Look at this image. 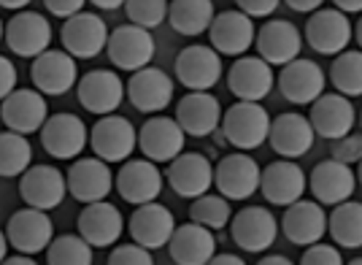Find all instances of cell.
Here are the masks:
<instances>
[{
	"label": "cell",
	"mask_w": 362,
	"mask_h": 265,
	"mask_svg": "<svg viewBox=\"0 0 362 265\" xmlns=\"http://www.w3.org/2000/svg\"><path fill=\"white\" fill-rule=\"evenodd\" d=\"M219 141H227L238 152H252L262 147L271 135V117L262 103H233L222 114L219 125Z\"/></svg>",
	"instance_id": "6da1fadb"
},
{
	"label": "cell",
	"mask_w": 362,
	"mask_h": 265,
	"mask_svg": "<svg viewBox=\"0 0 362 265\" xmlns=\"http://www.w3.org/2000/svg\"><path fill=\"white\" fill-rule=\"evenodd\" d=\"M108 60L117 65V71H130L138 74L144 68H149V62L154 60V35L149 30H141L136 25H119L111 30L106 44Z\"/></svg>",
	"instance_id": "7a4b0ae2"
},
{
	"label": "cell",
	"mask_w": 362,
	"mask_h": 265,
	"mask_svg": "<svg viewBox=\"0 0 362 265\" xmlns=\"http://www.w3.org/2000/svg\"><path fill=\"white\" fill-rule=\"evenodd\" d=\"M262 168L246 152L225 154L214 168V187L225 201H246L259 190Z\"/></svg>",
	"instance_id": "3957f363"
},
{
	"label": "cell",
	"mask_w": 362,
	"mask_h": 265,
	"mask_svg": "<svg viewBox=\"0 0 362 265\" xmlns=\"http://www.w3.org/2000/svg\"><path fill=\"white\" fill-rule=\"evenodd\" d=\"M303 30H305L308 46L317 55H325V57L332 60L349 52V44L354 38V28H351L349 16L341 14L338 9H319L317 14L308 16Z\"/></svg>",
	"instance_id": "277c9868"
},
{
	"label": "cell",
	"mask_w": 362,
	"mask_h": 265,
	"mask_svg": "<svg viewBox=\"0 0 362 265\" xmlns=\"http://www.w3.org/2000/svg\"><path fill=\"white\" fill-rule=\"evenodd\" d=\"M90 147L103 162H127L138 147V130L124 117H100L90 130Z\"/></svg>",
	"instance_id": "5b68a950"
},
{
	"label": "cell",
	"mask_w": 362,
	"mask_h": 265,
	"mask_svg": "<svg viewBox=\"0 0 362 265\" xmlns=\"http://www.w3.org/2000/svg\"><path fill=\"white\" fill-rule=\"evenodd\" d=\"M19 195L28 203V208L38 211H54L68 195L65 174L54 165H30L19 176Z\"/></svg>",
	"instance_id": "8992f818"
},
{
	"label": "cell",
	"mask_w": 362,
	"mask_h": 265,
	"mask_svg": "<svg viewBox=\"0 0 362 265\" xmlns=\"http://www.w3.org/2000/svg\"><path fill=\"white\" fill-rule=\"evenodd\" d=\"M87 144H90L87 125L76 114H68V111L52 114L41 128V147L54 160H74L84 152Z\"/></svg>",
	"instance_id": "52a82bcc"
},
{
	"label": "cell",
	"mask_w": 362,
	"mask_h": 265,
	"mask_svg": "<svg viewBox=\"0 0 362 265\" xmlns=\"http://www.w3.org/2000/svg\"><path fill=\"white\" fill-rule=\"evenodd\" d=\"M111 30L106 22L92 11H81L74 19H68L60 30L62 52H68L74 60H92L100 52H106Z\"/></svg>",
	"instance_id": "ba28073f"
},
{
	"label": "cell",
	"mask_w": 362,
	"mask_h": 265,
	"mask_svg": "<svg viewBox=\"0 0 362 265\" xmlns=\"http://www.w3.org/2000/svg\"><path fill=\"white\" fill-rule=\"evenodd\" d=\"M173 74L189 92H209L222 79V57L211 46L192 44L179 52Z\"/></svg>",
	"instance_id": "9c48e42d"
},
{
	"label": "cell",
	"mask_w": 362,
	"mask_h": 265,
	"mask_svg": "<svg viewBox=\"0 0 362 265\" xmlns=\"http://www.w3.org/2000/svg\"><path fill=\"white\" fill-rule=\"evenodd\" d=\"M279 92L295 106H314L325 95L327 87V74L319 68L314 60L298 57L281 68V74L276 79Z\"/></svg>",
	"instance_id": "30bf717a"
},
{
	"label": "cell",
	"mask_w": 362,
	"mask_h": 265,
	"mask_svg": "<svg viewBox=\"0 0 362 265\" xmlns=\"http://www.w3.org/2000/svg\"><path fill=\"white\" fill-rule=\"evenodd\" d=\"M165 181L176 195L197 201L214 187V165L200 152H181L176 160L168 162Z\"/></svg>",
	"instance_id": "8fae6325"
},
{
	"label": "cell",
	"mask_w": 362,
	"mask_h": 265,
	"mask_svg": "<svg viewBox=\"0 0 362 265\" xmlns=\"http://www.w3.org/2000/svg\"><path fill=\"white\" fill-rule=\"evenodd\" d=\"M6 238H8V247H14L19 254L33 257L38 252L49 249V244L54 241V225H52L46 211L19 208L8 220Z\"/></svg>",
	"instance_id": "7c38bea8"
},
{
	"label": "cell",
	"mask_w": 362,
	"mask_h": 265,
	"mask_svg": "<svg viewBox=\"0 0 362 265\" xmlns=\"http://www.w3.org/2000/svg\"><path fill=\"white\" fill-rule=\"evenodd\" d=\"M76 95H78V103L90 114L111 117L124 101V81L119 79V74L98 68V71H90L78 79Z\"/></svg>",
	"instance_id": "4fadbf2b"
},
{
	"label": "cell",
	"mask_w": 362,
	"mask_h": 265,
	"mask_svg": "<svg viewBox=\"0 0 362 265\" xmlns=\"http://www.w3.org/2000/svg\"><path fill=\"white\" fill-rule=\"evenodd\" d=\"M230 233H233L235 247L259 254L273 247V241L279 236V222L265 206H246L238 214H233Z\"/></svg>",
	"instance_id": "5bb4252c"
},
{
	"label": "cell",
	"mask_w": 362,
	"mask_h": 265,
	"mask_svg": "<svg viewBox=\"0 0 362 265\" xmlns=\"http://www.w3.org/2000/svg\"><path fill=\"white\" fill-rule=\"evenodd\" d=\"M187 135L173 117H151L138 130V149L144 152V160L154 162H173L184 152Z\"/></svg>",
	"instance_id": "9a60e30c"
},
{
	"label": "cell",
	"mask_w": 362,
	"mask_h": 265,
	"mask_svg": "<svg viewBox=\"0 0 362 265\" xmlns=\"http://www.w3.org/2000/svg\"><path fill=\"white\" fill-rule=\"evenodd\" d=\"M255 46L259 52V60H265L271 68L273 65L284 68L300 57L303 35L289 19H268L262 28H257Z\"/></svg>",
	"instance_id": "2e32d148"
},
{
	"label": "cell",
	"mask_w": 362,
	"mask_h": 265,
	"mask_svg": "<svg viewBox=\"0 0 362 265\" xmlns=\"http://www.w3.org/2000/svg\"><path fill=\"white\" fill-rule=\"evenodd\" d=\"M209 38H211V49L222 57H246L249 46L255 44L257 28L255 22L238 9H230L222 14L214 16L211 28H209Z\"/></svg>",
	"instance_id": "e0dca14e"
},
{
	"label": "cell",
	"mask_w": 362,
	"mask_h": 265,
	"mask_svg": "<svg viewBox=\"0 0 362 265\" xmlns=\"http://www.w3.org/2000/svg\"><path fill=\"white\" fill-rule=\"evenodd\" d=\"M305 190H308V176L295 160H276L268 168H262L259 192L273 206H292L303 201Z\"/></svg>",
	"instance_id": "ac0fdd59"
},
{
	"label": "cell",
	"mask_w": 362,
	"mask_h": 265,
	"mask_svg": "<svg viewBox=\"0 0 362 265\" xmlns=\"http://www.w3.org/2000/svg\"><path fill=\"white\" fill-rule=\"evenodd\" d=\"M165 176L160 174V165L149 160H127L122 162L119 174H117V192L122 201L133 203V206H146L154 203L163 192Z\"/></svg>",
	"instance_id": "d6986e66"
},
{
	"label": "cell",
	"mask_w": 362,
	"mask_h": 265,
	"mask_svg": "<svg viewBox=\"0 0 362 265\" xmlns=\"http://www.w3.org/2000/svg\"><path fill=\"white\" fill-rule=\"evenodd\" d=\"M0 119L6 122V128L19 135H30L41 132V128L49 119V106L46 98L38 89H14L3 103H0Z\"/></svg>",
	"instance_id": "ffe728a7"
},
{
	"label": "cell",
	"mask_w": 362,
	"mask_h": 265,
	"mask_svg": "<svg viewBox=\"0 0 362 265\" xmlns=\"http://www.w3.org/2000/svg\"><path fill=\"white\" fill-rule=\"evenodd\" d=\"M68 192L74 195L78 203H100L106 201L111 190H114V174H111V165L98 157H84V160H76L68 174Z\"/></svg>",
	"instance_id": "44dd1931"
},
{
	"label": "cell",
	"mask_w": 362,
	"mask_h": 265,
	"mask_svg": "<svg viewBox=\"0 0 362 265\" xmlns=\"http://www.w3.org/2000/svg\"><path fill=\"white\" fill-rule=\"evenodd\" d=\"M6 44L19 57H41L52 46V25L38 11H19L6 25Z\"/></svg>",
	"instance_id": "7402d4cb"
},
{
	"label": "cell",
	"mask_w": 362,
	"mask_h": 265,
	"mask_svg": "<svg viewBox=\"0 0 362 265\" xmlns=\"http://www.w3.org/2000/svg\"><path fill=\"white\" fill-rule=\"evenodd\" d=\"M176 217L173 211L165 208L163 203H146V206H138L130 214L127 222V233L133 238V244L144 247V249H160L168 247V241L176 233Z\"/></svg>",
	"instance_id": "603a6c76"
},
{
	"label": "cell",
	"mask_w": 362,
	"mask_h": 265,
	"mask_svg": "<svg viewBox=\"0 0 362 265\" xmlns=\"http://www.w3.org/2000/svg\"><path fill=\"white\" fill-rule=\"evenodd\" d=\"M311 195L319 206H341L351 201L354 187H357V176L354 171L338 160H322L314 165L311 179H308Z\"/></svg>",
	"instance_id": "cb8c5ba5"
},
{
	"label": "cell",
	"mask_w": 362,
	"mask_h": 265,
	"mask_svg": "<svg viewBox=\"0 0 362 265\" xmlns=\"http://www.w3.org/2000/svg\"><path fill=\"white\" fill-rule=\"evenodd\" d=\"M273 84V68L259 57H238L227 71V87L241 103H259L265 95H271Z\"/></svg>",
	"instance_id": "d4e9b609"
},
{
	"label": "cell",
	"mask_w": 362,
	"mask_h": 265,
	"mask_svg": "<svg viewBox=\"0 0 362 265\" xmlns=\"http://www.w3.org/2000/svg\"><path fill=\"white\" fill-rule=\"evenodd\" d=\"M314 138L317 132L311 128L308 117H303L298 111H284L279 117L271 119V149L284 157V160H298L303 154H308L314 147Z\"/></svg>",
	"instance_id": "484cf974"
},
{
	"label": "cell",
	"mask_w": 362,
	"mask_h": 265,
	"mask_svg": "<svg viewBox=\"0 0 362 265\" xmlns=\"http://www.w3.org/2000/svg\"><path fill=\"white\" fill-rule=\"evenodd\" d=\"M281 230L287 236L289 244L295 247H314L322 244V238L327 236V211L319 206L317 201H298L287 206L284 217H281Z\"/></svg>",
	"instance_id": "4316f807"
},
{
	"label": "cell",
	"mask_w": 362,
	"mask_h": 265,
	"mask_svg": "<svg viewBox=\"0 0 362 265\" xmlns=\"http://www.w3.org/2000/svg\"><path fill=\"white\" fill-rule=\"evenodd\" d=\"M124 95L130 98V103L136 106L138 111L160 114L173 101V79L163 68L149 65L130 76V81L124 84Z\"/></svg>",
	"instance_id": "83f0119b"
},
{
	"label": "cell",
	"mask_w": 362,
	"mask_h": 265,
	"mask_svg": "<svg viewBox=\"0 0 362 265\" xmlns=\"http://www.w3.org/2000/svg\"><path fill=\"white\" fill-rule=\"evenodd\" d=\"M33 84L41 95H52V98H60L65 92H71L78 79V68H76V60L68 52H57V49H49L41 57L33 60Z\"/></svg>",
	"instance_id": "f1b7e54d"
},
{
	"label": "cell",
	"mask_w": 362,
	"mask_h": 265,
	"mask_svg": "<svg viewBox=\"0 0 362 265\" xmlns=\"http://www.w3.org/2000/svg\"><path fill=\"white\" fill-rule=\"evenodd\" d=\"M176 122L184 135L206 138L222 125V103L209 92H187L176 103Z\"/></svg>",
	"instance_id": "f546056e"
},
{
	"label": "cell",
	"mask_w": 362,
	"mask_h": 265,
	"mask_svg": "<svg viewBox=\"0 0 362 265\" xmlns=\"http://www.w3.org/2000/svg\"><path fill=\"white\" fill-rule=\"evenodd\" d=\"M354 119H357L354 103L344 95H338V92L335 95L325 92L317 103L311 106V114H308L314 132L322 138H330V144L349 135V132H354Z\"/></svg>",
	"instance_id": "4dcf8cb0"
},
{
	"label": "cell",
	"mask_w": 362,
	"mask_h": 265,
	"mask_svg": "<svg viewBox=\"0 0 362 265\" xmlns=\"http://www.w3.org/2000/svg\"><path fill=\"white\" fill-rule=\"evenodd\" d=\"M124 233V217L114 203H90L78 214V236L90 244L92 249L114 247Z\"/></svg>",
	"instance_id": "1f68e13d"
},
{
	"label": "cell",
	"mask_w": 362,
	"mask_h": 265,
	"mask_svg": "<svg viewBox=\"0 0 362 265\" xmlns=\"http://www.w3.org/2000/svg\"><path fill=\"white\" fill-rule=\"evenodd\" d=\"M168 252L176 265H209L216 254V238L211 230L195 222L179 225L173 238L168 241Z\"/></svg>",
	"instance_id": "d6a6232c"
},
{
	"label": "cell",
	"mask_w": 362,
	"mask_h": 265,
	"mask_svg": "<svg viewBox=\"0 0 362 265\" xmlns=\"http://www.w3.org/2000/svg\"><path fill=\"white\" fill-rule=\"evenodd\" d=\"M214 16H216V11H214L211 0H176V3L168 6L170 28L179 35H187V38L209 33Z\"/></svg>",
	"instance_id": "836d02e7"
},
{
	"label": "cell",
	"mask_w": 362,
	"mask_h": 265,
	"mask_svg": "<svg viewBox=\"0 0 362 265\" xmlns=\"http://www.w3.org/2000/svg\"><path fill=\"white\" fill-rule=\"evenodd\" d=\"M327 233L335 247L362 249V203L346 201L327 214Z\"/></svg>",
	"instance_id": "e575fe53"
},
{
	"label": "cell",
	"mask_w": 362,
	"mask_h": 265,
	"mask_svg": "<svg viewBox=\"0 0 362 265\" xmlns=\"http://www.w3.org/2000/svg\"><path fill=\"white\" fill-rule=\"evenodd\" d=\"M33 165L30 141L19 132L3 130L0 132V176L14 179L22 176Z\"/></svg>",
	"instance_id": "d590c367"
},
{
	"label": "cell",
	"mask_w": 362,
	"mask_h": 265,
	"mask_svg": "<svg viewBox=\"0 0 362 265\" xmlns=\"http://www.w3.org/2000/svg\"><path fill=\"white\" fill-rule=\"evenodd\" d=\"M330 81L338 95L360 98L362 95V52H344L332 60Z\"/></svg>",
	"instance_id": "8d00e7d4"
},
{
	"label": "cell",
	"mask_w": 362,
	"mask_h": 265,
	"mask_svg": "<svg viewBox=\"0 0 362 265\" xmlns=\"http://www.w3.org/2000/svg\"><path fill=\"white\" fill-rule=\"evenodd\" d=\"M189 220L206 227V230H225L230 220H233V208H230V201H225L222 195H203L192 201L189 206Z\"/></svg>",
	"instance_id": "74e56055"
},
{
	"label": "cell",
	"mask_w": 362,
	"mask_h": 265,
	"mask_svg": "<svg viewBox=\"0 0 362 265\" xmlns=\"http://www.w3.org/2000/svg\"><path fill=\"white\" fill-rule=\"evenodd\" d=\"M49 265H92V247L81 236H57L46 249Z\"/></svg>",
	"instance_id": "f35d334b"
},
{
	"label": "cell",
	"mask_w": 362,
	"mask_h": 265,
	"mask_svg": "<svg viewBox=\"0 0 362 265\" xmlns=\"http://www.w3.org/2000/svg\"><path fill=\"white\" fill-rule=\"evenodd\" d=\"M168 6L165 0H130L124 3V11H127V19L130 25H136L141 30H151L160 28L168 19Z\"/></svg>",
	"instance_id": "ab89813d"
},
{
	"label": "cell",
	"mask_w": 362,
	"mask_h": 265,
	"mask_svg": "<svg viewBox=\"0 0 362 265\" xmlns=\"http://www.w3.org/2000/svg\"><path fill=\"white\" fill-rule=\"evenodd\" d=\"M330 152H332L330 160L344 162V165H349V168H351V165H360L362 162V132H349V135H344V138L332 141Z\"/></svg>",
	"instance_id": "60d3db41"
},
{
	"label": "cell",
	"mask_w": 362,
	"mask_h": 265,
	"mask_svg": "<svg viewBox=\"0 0 362 265\" xmlns=\"http://www.w3.org/2000/svg\"><path fill=\"white\" fill-rule=\"evenodd\" d=\"M106 265H154L149 249L138 247V244H119L108 254Z\"/></svg>",
	"instance_id": "b9f144b4"
},
{
	"label": "cell",
	"mask_w": 362,
	"mask_h": 265,
	"mask_svg": "<svg viewBox=\"0 0 362 265\" xmlns=\"http://www.w3.org/2000/svg\"><path fill=\"white\" fill-rule=\"evenodd\" d=\"M300 265H346L341 257V249L332 244H314L303 252Z\"/></svg>",
	"instance_id": "7bdbcfd3"
},
{
	"label": "cell",
	"mask_w": 362,
	"mask_h": 265,
	"mask_svg": "<svg viewBox=\"0 0 362 265\" xmlns=\"http://www.w3.org/2000/svg\"><path fill=\"white\" fill-rule=\"evenodd\" d=\"M279 9V0H241L238 3V11L246 14L249 19H259V16H268Z\"/></svg>",
	"instance_id": "ee69618b"
},
{
	"label": "cell",
	"mask_w": 362,
	"mask_h": 265,
	"mask_svg": "<svg viewBox=\"0 0 362 265\" xmlns=\"http://www.w3.org/2000/svg\"><path fill=\"white\" fill-rule=\"evenodd\" d=\"M44 9H49L52 16H62L65 22L84 11V0H46Z\"/></svg>",
	"instance_id": "f6af8a7d"
},
{
	"label": "cell",
	"mask_w": 362,
	"mask_h": 265,
	"mask_svg": "<svg viewBox=\"0 0 362 265\" xmlns=\"http://www.w3.org/2000/svg\"><path fill=\"white\" fill-rule=\"evenodd\" d=\"M16 89V68L8 57L0 55V103Z\"/></svg>",
	"instance_id": "bcb514c9"
},
{
	"label": "cell",
	"mask_w": 362,
	"mask_h": 265,
	"mask_svg": "<svg viewBox=\"0 0 362 265\" xmlns=\"http://www.w3.org/2000/svg\"><path fill=\"white\" fill-rule=\"evenodd\" d=\"M292 11H300V14H317L319 9H322V0H289L287 3Z\"/></svg>",
	"instance_id": "7dc6e473"
},
{
	"label": "cell",
	"mask_w": 362,
	"mask_h": 265,
	"mask_svg": "<svg viewBox=\"0 0 362 265\" xmlns=\"http://www.w3.org/2000/svg\"><path fill=\"white\" fill-rule=\"evenodd\" d=\"M332 9H338L341 14H362V0H335Z\"/></svg>",
	"instance_id": "c3c4849f"
},
{
	"label": "cell",
	"mask_w": 362,
	"mask_h": 265,
	"mask_svg": "<svg viewBox=\"0 0 362 265\" xmlns=\"http://www.w3.org/2000/svg\"><path fill=\"white\" fill-rule=\"evenodd\" d=\"M209 265H246L241 260V257H238V254H214V260Z\"/></svg>",
	"instance_id": "681fc988"
},
{
	"label": "cell",
	"mask_w": 362,
	"mask_h": 265,
	"mask_svg": "<svg viewBox=\"0 0 362 265\" xmlns=\"http://www.w3.org/2000/svg\"><path fill=\"white\" fill-rule=\"evenodd\" d=\"M257 265H295L289 257H284V254H268V257H262Z\"/></svg>",
	"instance_id": "f907efd6"
},
{
	"label": "cell",
	"mask_w": 362,
	"mask_h": 265,
	"mask_svg": "<svg viewBox=\"0 0 362 265\" xmlns=\"http://www.w3.org/2000/svg\"><path fill=\"white\" fill-rule=\"evenodd\" d=\"M0 265H38L33 257H28V254H14V257H6Z\"/></svg>",
	"instance_id": "816d5d0a"
},
{
	"label": "cell",
	"mask_w": 362,
	"mask_h": 265,
	"mask_svg": "<svg viewBox=\"0 0 362 265\" xmlns=\"http://www.w3.org/2000/svg\"><path fill=\"white\" fill-rule=\"evenodd\" d=\"M95 9H103V11H117V9H124L119 0H95Z\"/></svg>",
	"instance_id": "f5cc1de1"
},
{
	"label": "cell",
	"mask_w": 362,
	"mask_h": 265,
	"mask_svg": "<svg viewBox=\"0 0 362 265\" xmlns=\"http://www.w3.org/2000/svg\"><path fill=\"white\" fill-rule=\"evenodd\" d=\"M8 257V238H6V230H0V263Z\"/></svg>",
	"instance_id": "db71d44e"
},
{
	"label": "cell",
	"mask_w": 362,
	"mask_h": 265,
	"mask_svg": "<svg viewBox=\"0 0 362 265\" xmlns=\"http://www.w3.org/2000/svg\"><path fill=\"white\" fill-rule=\"evenodd\" d=\"M28 0H0V9H25Z\"/></svg>",
	"instance_id": "11a10c76"
},
{
	"label": "cell",
	"mask_w": 362,
	"mask_h": 265,
	"mask_svg": "<svg viewBox=\"0 0 362 265\" xmlns=\"http://www.w3.org/2000/svg\"><path fill=\"white\" fill-rule=\"evenodd\" d=\"M354 38H357V46H360V52H362V14H360V19H357V25H354Z\"/></svg>",
	"instance_id": "9f6ffc18"
},
{
	"label": "cell",
	"mask_w": 362,
	"mask_h": 265,
	"mask_svg": "<svg viewBox=\"0 0 362 265\" xmlns=\"http://www.w3.org/2000/svg\"><path fill=\"white\" fill-rule=\"evenodd\" d=\"M0 41H6V25H3V19H0Z\"/></svg>",
	"instance_id": "6f0895ef"
},
{
	"label": "cell",
	"mask_w": 362,
	"mask_h": 265,
	"mask_svg": "<svg viewBox=\"0 0 362 265\" xmlns=\"http://www.w3.org/2000/svg\"><path fill=\"white\" fill-rule=\"evenodd\" d=\"M357 184H360V187H362V162H360V165H357Z\"/></svg>",
	"instance_id": "680465c9"
},
{
	"label": "cell",
	"mask_w": 362,
	"mask_h": 265,
	"mask_svg": "<svg viewBox=\"0 0 362 265\" xmlns=\"http://www.w3.org/2000/svg\"><path fill=\"white\" fill-rule=\"evenodd\" d=\"M346 265H362V257H354L351 263H346Z\"/></svg>",
	"instance_id": "91938a15"
},
{
	"label": "cell",
	"mask_w": 362,
	"mask_h": 265,
	"mask_svg": "<svg viewBox=\"0 0 362 265\" xmlns=\"http://www.w3.org/2000/svg\"><path fill=\"white\" fill-rule=\"evenodd\" d=\"M360 125H362V111H360Z\"/></svg>",
	"instance_id": "94428289"
}]
</instances>
